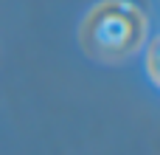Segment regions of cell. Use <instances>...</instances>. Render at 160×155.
<instances>
[{"mask_svg": "<svg viewBox=\"0 0 160 155\" xmlns=\"http://www.w3.org/2000/svg\"><path fill=\"white\" fill-rule=\"evenodd\" d=\"M141 31L143 20L138 8H132L129 3L110 0L90 14L84 25V40L98 56H121L138 45Z\"/></svg>", "mask_w": 160, "mask_h": 155, "instance_id": "cell-1", "label": "cell"}]
</instances>
